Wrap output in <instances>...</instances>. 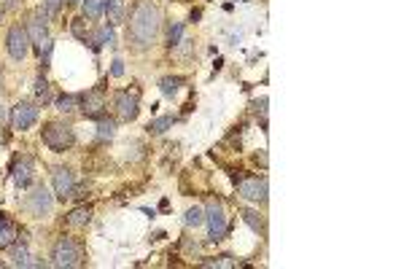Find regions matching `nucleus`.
<instances>
[{
    "label": "nucleus",
    "instance_id": "obj_19",
    "mask_svg": "<svg viewBox=\"0 0 404 269\" xmlns=\"http://www.w3.org/2000/svg\"><path fill=\"white\" fill-rule=\"evenodd\" d=\"M81 6H84V16L89 22H97L100 16L105 14V0H81Z\"/></svg>",
    "mask_w": 404,
    "mask_h": 269
},
{
    "label": "nucleus",
    "instance_id": "obj_8",
    "mask_svg": "<svg viewBox=\"0 0 404 269\" xmlns=\"http://www.w3.org/2000/svg\"><path fill=\"white\" fill-rule=\"evenodd\" d=\"M79 108L86 119H100V116H105V108H108L105 92H103L100 86H95V89H89V92L79 95Z\"/></svg>",
    "mask_w": 404,
    "mask_h": 269
},
{
    "label": "nucleus",
    "instance_id": "obj_9",
    "mask_svg": "<svg viewBox=\"0 0 404 269\" xmlns=\"http://www.w3.org/2000/svg\"><path fill=\"white\" fill-rule=\"evenodd\" d=\"M51 189H54V197L57 199H70L73 194H76V175L73 170H67V167H54L51 170Z\"/></svg>",
    "mask_w": 404,
    "mask_h": 269
},
{
    "label": "nucleus",
    "instance_id": "obj_25",
    "mask_svg": "<svg viewBox=\"0 0 404 269\" xmlns=\"http://www.w3.org/2000/svg\"><path fill=\"white\" fill-rule=\"evenodd\" d=\"M173 124H176V116H162V119H154L145 129H148L151 135H164Z\"/></svg>",
    "mask_w": 404,
    "mask_h": 269
},
{
    "label": "nucleus",
    "instance_id": "obj_1",
    "mask_svg": "<svg viewBox=\"0 0 404 269\" xmlns=\"http://www.w3.org/2000/svg\"><path fill=\"white\" fill-rule=\"evenodd\" d=\"M162 30V14L154 0H135L127 19V41L135 51H148Z\"/></svg>",
    "mask_w": 404,
    "mask_h": 269
},
{
    "label": "nucleus",
    "instance_id": "obj_36",
    "mask_svg": "<svg viewBox=\"0 0 404 269\" xmlns=\"http://www.w3.org/2000/svg\"><path fill=\"white\" fill-rule=\"evenodd\" d=\"M0 86H3V70H0Z\"/></svg>",
    "mask_w": 404,
    "mask_h": 269
},
{
    "label": "nucleus",
    "instance_id": "obj_31",
    "mask_svg": "<svg viewBox=\"0 0 404 269\" xmlns=\"http://www.w3.org/2000/svg\"><path fill=\"white\" fill-rule=\"evenodd\" d=\"M237 261H232V256H219V258H213L208 261V267H235Z\"/></svg>",
    "mask_w": 404,
    "mask_h": 269
},
{
    "label": "nucleus",
    "instance_id": "obj_16",
    "mask_svg": "<svg viewBox=\"0 0 404 269\" xmlns=\"http://www.w3.org/2000/svg\"><path fill=\"white\" fill-rule=\"evenodd\" d=\"M89 221H92V207L89 205H81L76 207V210H70L67 218H65V223H67L70 229H86Z\"/></svg>",
    "mask_w": 404,
    "mask_h": 269
},
{
    "label": "nucleus",
    "instance_id": "obj_12",
    "mask_svg": "<svg viewBox=\"0 0 404 269\" xmlns=\"http://www.w3.org/2000/svg\"><path fill=\"white\" fill-rule=\"evenodd\" d=\"M11 173H14V183L19 186V189H30L32 178H35V159L27 157V154L16 157Z\"/></svg>",
    "mask_w": 404,
    "mask_h": 269
},
{
    "label": "nucleus",
    "instance_id": "obj_7",
    "mask_svg": "<svg viewBox=\"0 0 404 269\" xmlns=\"http://www.w3.org/2000/svg\"><path fill=\"white\" fill-rule=\"evenodd\" d=\"M113 105H116V113H119L122 122H135L138 113H141V89H138V86H129V89L116 92Z\"/></svg>",
    "mask_w": 404,
    "mask_h": 269
},
{
    "label": "nucleus",
    "instance_id": "obj_26",
    "mask_svg": "<svg viewBox=\"0 0 404 269\" xmlns=\"http://www.w3.org/2000/svg\"><path fill=\"white\" fill-rule=\"evenodd\" d=\"M70 32L79 38V41H89V27H86V16H76L73 22H70Z\"/></svg>",
    "mask_w": 404,
    "mask_h": 269
},
{
    "label": "nucleus",
    "instance_id": "obj_15",
    "mask_svg": "<svg viewBox=\"0 0 404 269\" xmlns=\"http://www.w3.org/2000/svg\"><path fill=\"white\" fill-rule=\"evenodd\" d=\"M8 258L14 267H32V258H30V248L25 240H16L8 245Z\"/></svg>",
    "mask_w": 404,
    "mask_h": 269
},
{
    "label": "nucleus",
    "instance_id": "obj_20",
    "mask_svg": "<svg viewBox=\"0 0 404 269\" xmlns=\"http://www.w3.org/2000/svg\"><path fill=\"white\" fill-rule=\"evenodd\" d=\"M116 138V122L100 116L97 119V140H113Z\"/></svg>",
    "mask_w": 404,
    "mask_h": 269
},
{
    "label": "nucleus",
    "instance_id": "obj_6",
    "mask_svg": "<svg viewBox=\"0 0 404 269\" xmlns=\"http://www.w3.org/2000/svg\"><path fill=\"white\" fill-rule=\"evenodd\" d=\"M6 51L14 63H22L27 54H30V35L25 25H11L6 32Z\"/></svg>",
    "mask_w": 404,
    "mask_h": 269
},
{
    "label": "nucleus",
    "instance_id": "obj_3",
    "mask_svg": "<svg viewBox=\"0 0 404 269\" xmlns=\"http://www.w3.org/2000/svg\"><path fill=\"white\" fill-rule=\"evenodd\" d=\"M84 261V254H81V245L73 237H60L54 242L51 248V267H60V269H73L81 267Z\"/></svg>",
    "mask_w": 404,
    "mask_h": 269
},
{
    "label": "nucleus",
    "instance_id": "obj_28",
    "mask_svg": "<svg viewBox=\"0 0 404 269\" xmlns=\"http://www.w3.org/2000/svg\"><path fill=\"white\" fill-rule=\"evenodd\" d=\"M35 51H38V57H41V65L48 67V63H51V51H54V41H51V38H44V41L35 46Z\"/></svg>",
    "mask_w": 404,
    "mask_h": 269
},
{
    "label": "nucleus",
    "instance_id": "obj_5",
    "mask_svg": "<svg viewBox=\"0 0 404 269\" xmlns=\"http://www.w3.org/2000/svg\"><path fill=\"white\" fill-rule=\"evenodd\" d=\"M205 221H208V240L210 242H221L229 232V223H226V210L219 199H210L205 207Z\"/></svg>",
    "mask_w": 404,
    "mask_h": 269
},
{
    "label": "nucleus",
    "instance_id": "obj_29",
    "mask_svg": "<svg viewBox=\"0 0 404 269\" xmlns=\"http://www.w3.org/2000/svg\"><path fill=\"white\" fill-rule=\"evenodd\" d=\"M181 41H183V22H173V25L167 27V46L176 48Z\"/></svg>",
    "mask_w": 404,
    "mask_h": 269
},
{
    "label": "nucleus",
    "instance_id": "obj_18",
    "mask_svg": "<svg viewBox=\"0 0 404 269\" xmlns=\"http://www.w3.org/2000/svg\"><path fill=\"white\" fill-rule=\"evenodd\" d=\"M124 11H127L124 0H105V14L103 16H108V25H111V27H119V25L124 22Z\"/></svg>",
    "mask_w": 404,
    "mask_h": 269
},
{
    "label": "nucleus",
    "instance_id": "obj_32",
    "mask_svg": "<svg viewBox=\"0 0 404 269\" xmlns=\"http://www.w3.org/2000/svg\"><path fill=\"white\" fill-rule=\"evenodd\" d=\"M111 76L113 79H122V76H124V63H122V60H113L111 63Z\"/></svg>",
    "mask_w": 404,
    "mask_h": 269
},
{
    "label": "nucleus",
    "instance_id": "obj_11",
    "mask_svg": "<svg viewBox=\"0 0 404 269\" xmlns=\"http://www.w3.org/2000/svg\"><path fill=\"white\" fill-rule=\"evenodd\" d=\"M237 194L245 202H267V178H242L237 183Z\"/></svg>",
    "mask_w": 404,
    "mask_h": 269
},
{
    "label": "nucleus",
    "instance_id": "obj_27",
    "mask_svg": "<svg viewBox=\"0 0 404 269\" xmlns=\"http://www.w3.org/2000/svg\"><path fill=\"white\" fill-rule=\"evenodd\" d=\"M54 108H57V111L70 113L73 108H79V95H60L57 100H54Z\"/></svg>",
    "mask_w": 404,
    "mask_h": 269
},
{
    "label": "nucleus",
    "instance_id": "obj_23",
    "mask_svg": "<svg viewBox=\"0 0 404 269\" xmlns=\"http://www.w3.org/2000/svg\"><path fill=\"white\" fill-rule=\"evenodd\" d=\"M183 223H186V226H189V229H197V226H202V223H205V210H202V207H189V210H186V216H183Z\"/></svg>",
    "mask_w": 404,
    "mask_h": 269
},
{
    "label": "nucleus",
    "instance_id": "obj_13",
    "mask_svg": "<svg viewBox=\"0 0 404 269\" xmlns=\"http://www.w3.org/2000/svg\"><path fill=\"white\" fill-rule=\"evenodd\" d=\"M25 27H27V35H30V44H35V46H38L44 38H48V16H46V11H44V8H35Z\"/></svg>",
    "mask_w": 404,
    "mask_h": 269
},
{
    "label": "nucleus",
    "instance_id": "obj_35",
    "mask_svg": "<svg viewBox=\"0 0 404 269\" xmlns=\"http://www.w3.org/2000/svg\"><path fill=\"white\" fill-rule=\"evenodd\" d=\"M65 6H70V8H76V6H81V0H63Z\"/></svg>",
    "mask_w": 404,
    "mask_h": 269
},
{
    "label": "nucleus",
    "instance_id": "obj_4",
    "mask_svg": "<svg viewBox=\"0 0 404 269\" xmlns=\"http://www.w3.org/2000/svg\"><path fill=\"white\" fill-rule=\"evenodd\" d=\"M22 205H25L27 216H32V218H48L51 210H54V194H51L46 186H35V189L25 197Z\"/></svg>",
    "mask_w": 404,
    "mask_h": 269
},
{
    "label": "nucleus",
    "instance_id": "obj_34",
    "mask_svg": "<svg viewBox=\"0 0 404 269\" xmlns=\"http://www.w3.org/2000/svg\"><path fill=\"white\" fill-rule=\"evenodd\" d=\"M6 140H8V129L0 124V145H6Z\"/></svg>",
    "mask_w": 404,
    "mask_h": 269
},
{
    "label": "nucleus",
    "instance_id": "obj_30",
    "mask_svg": "<svg viewBox=\"0 0 404 269\" xmlns=\"http://www.w3.org/2000/svg\"><path fill=\"white\" fill-rule=\"evenodd\" d=\"M44 11H46L48 19H54V16L60 14V8H63V0H44V6H41Z\"/></svg>",
    "mask_w": 404,
    "mask_h": 269
},
{
    "label": "nucleus",
    "instance_id": "obj_22",
    "mask_svg": "<svg viewBox=\"0 0 404 269\" xmlns=\"http://www.w3.org/2000/svg\"><path fill=\"white\" fill-rule=\"evenodd\" d=\"M181 86H183V79H181V76H164V79L159 81V89L164 97H176L178 92H181Z\"/></svg>",
    "mask_w": 404,
    "mask_h": 269
},
{
    "label": "nucleus",
    "instance_id": "obj_21",
    "mask_svg": "<svg viewBox=\"0 0 404 269\" xmlns=\"http://www.w3.org/2000/svg\"><path fill=\"white\" fill-rule=\"evenodd\" d=\"M240 216H242V221L248 223V226H251L256 235H264V218L259 216L256 210H251V207H242Z\"/></svg>",
    "mask_w": 404,
    "mask_h": 269
},
{
    "label": "nucleus",
    "instance_id": "obj_37",
    "mask_svg": "<svg viewBox=\"0 0 404 269\" xmlns=\"http://www.w3.org/2000/svg\"><path fill=\"white\" fill-rule=\"evenodd\" d=\"M0 19H3V8H0Z\"/></svg>",
    "mask_w": 404,
    "mask_h": 269
},
{
    "label": "nucleus",
    "instance_id": "obj_24",
    "mask_svg": "<svg viewBox=\"0 0 404 269\" xmlns=\"http://www.w3.org/2000/svg\"><path fill=\"white\" fill-rule=\"evenodd\" d=\"M35 100H38V103H44V105L51 103V84H48L44 76H38V79H35Z\"/></svg>",
    "mask_w": 404,
    "mask_h": 269
},
{
    "label": "nucleus",
    "instance_id": "obj_14",
    "mask_svg": "<svg viewBox=\"0 0 404 269\" xmlns=\"http://www.w3.org/2000/svg\"><path fill=\"white\" fill-rule=\"evenodd\" d=\"M89 46L100 51L103 46H116V35H113V27L111 25H103V27H97L95 32H89V41H86Z\"/></svg>",
    "mask_w": 404,
    "mask_h": 269
},
{
    "label": "nucleus",
    "instance_id": "obj_33",
    "mask_svg": "<svg viewBox=\"0 0 404 269\" xmlns=\"http://www.w3.org/2000/svg\"><path fill=\"white\" fill-rule=\"evenodd\" d=\"M8 122H11V111H8V108H6V105H3V103H0V124H3V127H6V124H8Z\"/></svg>",
    "mask_w": 404,
    "mask_h": 269
},
{
    "label": "nucleus",
    "instance_id": "obj_17",
    "mask_svg": "<svg viewBox=\"0 0 404 269\" xmlns=\"http://www.w3.org/2000/svg\"><path fill=\"white\" fill-rule=\"evenodd\" d=\"M16 240H19V229H16L14 221L6 213H0V248H8Z\"/></svg>",
    "mask_w": 404,
    "mask_h": 269
},
{
    "label": "nucleus",
    "instance_id": "obj_2",
    "mask_svg": "<svg viewBox=\"0 0 404 269\" xmlns=\"http://www.w3.org/2000/svg\"><path fill=\"white\" fill-rule=\"evenodd\" d=\"M41 140L46 145L48 151H54V154H65V151H70L73 148V143H76V132L70 124H65V122H46L44 129H41Z\"/></svg>",
    "mask_w": 404,
    "mask_h": 269
},
{
    "label": "nucleus",
    "instance_id": "obj_10",
    "mask_svg": "<svg viewBox=\"0 0 404 269\" xmlns=\"http://www.w3.org/2000/svg\"><path fill=\"white\" fill-rule=\"evenodd\" d=\"M35 122H38V105H32L27 100H19L11 108V127L16 132H27Z\"/></svg>",
    "mask_w": 404,
    "mask_h": 269
}]
</instances>
